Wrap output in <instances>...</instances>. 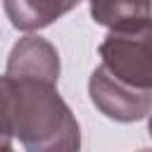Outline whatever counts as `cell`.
Wrapping results in <instances>:
<instances>
[{
    "label": "cell",
    "instance_id": "cell-8",
    "mask_svg": "<svg viewBox=\"0 0 152 152\" xmlns=\"http://www.w3.org/2000/svg\"><path fill=\"white\" fill-rule=\"evenodd\" d=\"M147 131H150V138H152V112H150V121H147Z\"/></svg>",
    "mask_w": 152,
    "mask_h": 152
},
{
    "label": "cell",
    "instance_id": "cell-7",
    "mask_svg": "<svg viewBox=\"0 0 152 152\" xmlns=\"http://www.w3.org/2000/svg\"><path fill=\"white\" fill-rule=\"evenodd\" d=\"M12 86L0 76V152H12Z\"/></svg>",
    "mask_w": 152,
    "mask_h": 152
},
{
    "label": "cell",
    "instance_id": "cell-2",
    "mask_svg": "<svg viewBox=\"0 0 152 152\" xmlns=\"http://www.w3.org/2000/svg\"><path fill=\"white\" fill-rule=\"evenodd\" d=\"M97 52L100 66L116 81L135 90H152V21L133 31L107 33Z\"/></svg>",
    "mask_w": 152,
    "mask_h": 152
},
{
    "label": "cell",
    "instance_id": "cell-3",
    "mask_svg": "<svg viewBox=\"0 0 152 152\" xmlns=\"http://www.w3.org/2000/svg\"><path fill=\"white\" fill-rule=\"evenodd\" d=\"M88 95L100 114L112 121L131 124L150 116L152 112V90H135L116 81L112 74H107L104 66H95V71L90 74Z\"/></svg>",
    "mask_w": 152,
    "mask_h": 152
},
{
    "label": "cell",
    "instance_id": "cell-6",
    "mask_svg": "<svg viewBox=\"0 0 152 152\" xmlns=\"http://www.w3.org/2000/svg\"><path fill=\"white\" fill-rule=\"evenodd\" d=\"M12 26L19 31H38L43 26H50L55 19L64 17L71 12L76 5L74 2H28V0H17V2H5L2 5Z\"/></svg>",
    "mask_w": 152,
    "mask_h": 152
},
{
    "label": "cell",
    "instance_id": "cell-5",
    "mask_svg": "<svg viewBox=\"0 0 152 152\" xmlns=\"http://www.w3.org/2000/svg\"><path fill=\"white\" fill-rule=\"evenodd\" d=\"M90 17L107 26L109 33L133 31L152 21V5L150 2H93Z\"/></svg>",
    "mask_w": 152,
    "mask_h": 152
},
{
    "label": "cell",
    "instance_id": "cell-9",
    "mask_svg": "<svg viewBox=\"0 0 152 152\" xmlns=\"http://www.w3.org/2000/svg\"><path fill=\"white\" fill-rule=\"evenodd\" d=\"M138 152H152V150H138Z\"/></svg>",
    "mask_w": 152,
    "mask_h": 152
},
{
    "label": "cell",
    "instance_id": "cell-4",
    "mask_svg": "<svg viewBox=\"0 0 152 152\" xmlns=\"http://www.w3.org/2000/svg\"><path fill=\"white\" fill-rule=\"evenodd\" d=\"M59 52L40 36H24L14 43L7 57L5 78L10 81H40L57 86L59 81Z\"/></svg>",
    "mask_w": 152,
    "mask_h": 152
},
{
    "label": "cell",
    "instance_id": "cell-1",
    "mask_svg": "<svg viewBox=\"0 0 152 152\" xmlns=\"http://www.w3.org/2000/svg\"><path fill=\"white\" fill-rule=\"evenodd\" d=\"M10 86L12 128L26 152L81 150V126L57 86L40 81H10Z\"/></svg>",
    "mask_w": 152,
    "mask_h": 152
}]
</instances>
